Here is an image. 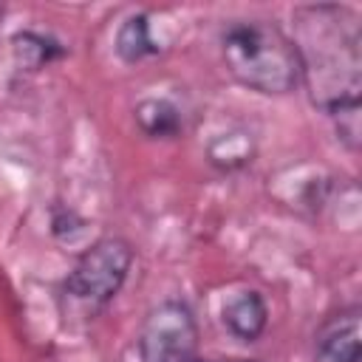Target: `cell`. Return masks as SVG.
<instances>
[{
    "instance_id": "cell-4",
    "label": "cell",
    "mask_w": 362,
    "mask_h": 362,
    "mask_svg": "<svg viewBox=\"0 0 362 362\" xmlns=\"http://www.w3.org/2000/svg\"><path fill=\"white\" fill-rule=\"evenodd\" d=\"M198 342L201 331L189 303L167 297L144 314L136 351L139 362H195Z\"/></svg>"
},
{
    "instance_id": "cell-2",
    "label": "cell",
    "mask_w": 362,
    "mask_h": 362,
    "mask_svg": "<svg viewBox=\"0 0 362 362\" xmlns=\"http://www.w3.org/2000/svg\"><path fill=\"white\" fill-rule=\"evenodd\" d=\"M226 74L260 96H288L300 88V57L291 37L272 20H232L221 31Z\"/></svg>"
},
{
    "instance_id": "cell-10",
    "label": "cell",
    "mask_w": 362,
    "mask_h": 362,
    "mask_svg": "<svg viewBox=\"0 0 362 362\" xmlns=\"http://www.w3.org/2000/svg\"><path fill=\"white\" fill-rule=\"evenodd\" d=\"M206 156L218 170L232 173V170H240L252 161L255 147H252V139L246 133H223V136L212 139Z\"/></svg>"
},
{
    "instance_id": "cell-5",
    "label": "cell",
    "mask_w": 362,
    "mask_h": 362,
    "mask_svg": "<svg viewBox=\"0 0 362 362\" xmlns=\"http://www.w3.org/2000/svg\"><path fill=\"white\" fill-rule=\"evenodd\" d=\"M359 317L362 308L356 303L325 317L314 334L311 362H359Z\"/></svg>"
},
{
    "instance_id": "cell-6",
    "label": "cell",
    "mask_w": 362,
    "mask_h": 362,
    "mask_svg": "<svg viewBox=\"0 0 362 362\" xmlns=\"http://www.w3.org/2000/svg\"><path fill=\"white\" fill-rule=\"evenodd\" d=\"M221 322L235 339L255 342L269 325V305L257 288H240L223 300Z\"/></svg>"
},
{
    "instance_id": "cell-8",
    "label": "cell",
    "mask_w": 362,
    "mask_h": 362,
    "mask_svg": "<svg viewBox=\"0 0 362 362\" xmlns=\"http://www.w3.org/2000/svg\"><path fill=\"white\" fill-rule=\"evenodd\" d=\"M113 51H116V57H119L122 62H127V65L141 62V59H147V57H153V54L158 51V45H156L153 37H150V20H147L144 11L130 14V17L119 25L116 40H113Z\"/></svg>"
},
{
    "instance_id": "cell-7",
    "label": "cell",
    "mask_w": 362,
    "mask_h": 362,
    "mask_svg": "<svg viewBox=\"0 0 362 362\" xmlns=\"http://www.w3.org/2000/svg\"><path fill=\"white\" fill-rule=\"evenodd\" d=\"M133 119L139 124V130L150 139H173L184 130V113L175 102L164 99V96H147L136 105Z\"/></svg>"
},
{
    "instance_id": "cell-9",
    "label": "cell",
    "mask_w": 362,
    "mask_h": 362,
    "mask_svg": "<svg viewBox=\"0 0 362 362\" xmlns=\"http://www.w3.org/2000/svg\"><path fill=\"white\" fill-rule=\"evenodd\" d=\"M11 51H14L17 62L31 68V71L45 68V65H51L54 59H59L65 54V48L54 37L37 34V31H17L11 37Z\"/></svg>"
},
{
    "instance_id": "cell-1",
    "label": "cell",
    "mask_w": 362,
    "mask_h": 362,
    "mask_svg": "<svg viewBox=\"0 0 362 362\" xmlns=\"http://www.w3.org/2000/svg\"><path fill=\"white\" fill-rule=\"evenodd\" d=\"M300 57V88L325 116L359 107L362 90V23L342 3H311L291 14Z\"/></svg>"
},
{
    "instance_id": "cell-3",
    "label": "cell",
    "mask_w": 362,
    "mask_h": 362,
    "mask_svg": "<svg viewBox=\"0 0 362 362\" xmlns=\"http://www.w3.org/2000/svg\"><path fill=\"white\" fill-rule=\"evenodd\" d=\"M136 263V249L122 235L96 238L68 269L62 280V294L85 311V317H96L105 311L119 291L124 288Z\"/></svg>"
},
{
    "instance_id": "cell-11",
    "label": "cell",
    "mask_w": 362,
    "mask_h": 362,
    "mask_svg": "<svg viewBox=\"0 0 362 362\" xmlns=\"http://www.w3.org/2000/svg\"><path fill=\"white\" fill-rule=\"evenodd\" d=\"M232 362H257V359H232Z\"/></svg>"
}]
</instances>
